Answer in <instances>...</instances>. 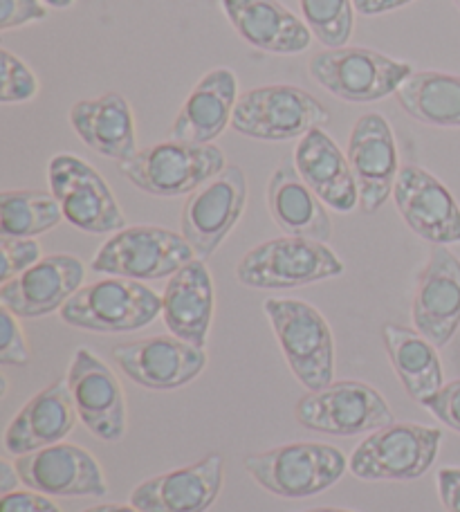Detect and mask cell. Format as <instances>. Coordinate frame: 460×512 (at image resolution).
<instances>
[{"mask_svg": "<svg viewBox=\"0 0 460 512\" xmlns=\"http://www.w3.org/2000/svg\"><path fill=\"white\" fill-rule=\"evenodd\" d=\"M315 84L351 104L380 102L398 93L413 66L371 48H335L317 52L308 63Z\"/></svg>", "mask_w": 460, "mask_h": 512, "instance_id": "7", "label": "cell"}, {"mask_svg": "<svg viewBox=\"0 0 460 512\" xmlns=\"http://www.w3.org/2000/svg\"><path fill=\"white\" fill-rule=\"evenodd\" d=\"M413 328L443 349L460 328V259L447 245H434L418 274L411 306Z\"/></svg>", "mask_w": 460, "mask_h": 512, "instance_id": "16", "label": "cell"}, {"mask_svg": "<svg viewBox=\"0 0 460 512\" xmlns=\"http://www.w3.org/2000/svg\"><path fill=\"white\" fill-rule=\"evenodd\" d=\"M346 158L360 189V209L375 214L393 196L402 169L395 135L384 115L366 113L353 124Z\"/></svg>", "mask_w": 460, "mask_h": 512, "instance_id": "18", "label": "cell"}, {"mask_svg": "<svg viewBox=\"0 0 460 512\" xmlns=\"http://www.w3.org/2000/svg\"><path fill=\"white\" fill-rule=\"evenodd\" d=\"M247 205V178L238 164H227L214 180L189 194L180 230L198 259L214 256L241 221Z\"/></svg>", "mask_w": 460, "mask_h": 512, "instance_id": "12", "label": "cell"}, {"mask_svg": "<svg viewBox=\"0 0 460 512\" xmlns=\"http://www.w3.org/2000/svg\"><path fill=\"white\" fill-rule=\"evenodd\" d=\"M270 216L285 236H299L328 243L333 239V221L324 200L301 178L294 160L283 158L274 169L265 191Z\"/></svg>", "mask_w": 460, "mask_h": 512, "instance_id": "25", "label": "cell"}, {"mask_svg": "<svg viewBox=\"0 0 460 512\" xmlns=\"http://www.w3.org/2000/svg\"><path fill=\"white\" fill-rule=\"evenodd\" d=\"M214 281L207 263L193 259L169 277L162 295V317L169 331L198 349H205L214 319Z\"/></svg>", "mask_w": 460, "mask_h": 512, "instance_id": "26", "label": "cell"}, {"mask_svg": "<svg viewBox=\"0 0 460 512\" xmlns=\"http://www.w3.org/2000/svg\"><path fill=\"white\" fill-rule=\"evenodd\" d=\"M198 259L182 234L167 227L133 225L115 232L97 250L90 270L106 277L133 281H158L173 277L180 268Z\"/></svg>", "mask_w": 460, "mask_h": 512, "instance_id": "8", "label": "cell"}, {"mask_svg": "<svg viewBox=\"0 0 460 512\" xmlns=\"http://www.w3.org/2000/svg\"><path fill=\"white\" fill-rule=\"evenodd\" d=\"M43 3L48 7H54V9H68L75 5V0H43Z\"/></svg>", "mask_w": 460, "mask_h": 512, "instance_id": "42", "label": "cell"}, {"mask_svg": "<svg viewBox=\"0 0 460 512\" xmlns=\"http://www.w3.org/2000/svg\"><path fill=\"white\" fill-rule=\"evenodd\" d=\"M68 387L79 420L104 443H119L126 436V396L117 376L88 349H77L70 362Z\"/></svg>", "mask_w": 460, "mask_h": 512, "instance_id": "14", "label": "cell"}, {"mask_svg": "<svg viewBox=\"0 0 460 512\" xmlns=\"http://www.w3.org/2000/svg\"><path fill=\"white\" fill-rule=\"evenodd\" d=\"M59 313L79 331L133 333L158 319L162 297L142 281L108 277L81 288Z\"/></svg>", "mask_w": 460, "mask_h": 512, "instance_id": "5", "label": "cell"}, {"mask_svg": "<svg viewBox=\"0 0 460 512\" xmlns=\"http://www.w3.org/2000/svg\"><path fill=\"white\" fill-rule=\"evenodd\" d=\"M243 468L270 495L306 499L342 481L348 459L335 445L288 443L245 456Z\"/></svg>", "mask_w": 460, "mask_h": 512, "instance_id": "1", "label": "cell"}, {"mask_svg": "<svg viewBox=\"0 0 460 512\" xmlns=\"http://www.w3.org/2000/svg\"><path fill=\"white\" fill-rule=\"evenodd\" d=\"M41 259V245L36 243V239L0 236V283L12 281Z\"/></svg>", "mask_w": 460, "mask_h": 512, "instance_id": "33", "label": "cell"}, {"mask_svg": "<svg viewBox=\"0 0 460 512\" xmlns=\"http://www.w3.org/2000/svg\"><path fill=\"white\" fill-rule=\"evenodd\" d=\"M395 207L413 234L434 245L460 243V205L434 173L404 164L393 187Z\"/></svg>", "mask_w": 460, "mask_h": 512, "instance_id": "15", "label": "cell"}, {"mask_svg": "<svg viewBox=\"0 0 460 512\" xmlns=\"http://www.w3.org/2000/svg\"><path fill=\"white\" fill-rule=\"evenodd\" d=\"M48 185L59 200L63 218L86 234H115L126 216L101 173L72 153L54 155L48 164Z\"/></svg>", "mask_w": 460, "mask_h": 512, "instance_id": "11", "label": "cell"}, {"mask_svg": "<svg viewBox=\"0 0 460 512\" xmlns=\"http://www.w3.org/2000/svg\"><path fill=\"white\" fill-rule=\"evenodd\" d=\"M344 261L326 243L281 236L256 245L236 268V279L252 290H292L344 274Z\"/></svg>", "mask_w": 460, "mask_h": 512, "instance_id": "4", "label": "cell"}, {"mask_svg": "<svg viewBox=\"0 0 460 512\" xmlns=\"http://www.w3.org/2000/svg\"><path fill=\"white\" fill-rule=\"evenodd\" d=\"M225 481L223 456L211 452L198 463L158 474L131 492L142 512H207L216 504Z\"/></svg>", "mask_w": 460, "mask_h": 512, "instance_id": "20", "label": "cell"}, {"mask_svg": "<svg viewBox=\"0 0 460 512\" xmlns=\"http://www.w3.org/2000/svg\"><path fill=\"white\" fill-rule=\"evenodd\" d=\"M263 313L294 378L308 391L328 387L335 378V337L326 317L299 299H265Z\"/></svg>", "mask_w": 460, "mask_h": 512, "instance_id": "2", "label": "cell"}, {"mask_svg": "<svg viewBox=\"0 0 460 512\" xmlns=\"http://www.w3.org/2000/svg\"><path fill=\"white\" fill-rule=\"evenodd\" d=\"M63 221L59 200L52 191L7 189L0 194V236L36 239Z\"/></svg>", "mask_w": 460, "mask_h": 512, "instance_id": "30", "label": "cell"}, {"mask_svg": "<svg viewBox=\"0 0 460 512\" xmlns=\"http://www.w3.org/2000/svg\"><path fill=\"white\" fill-rule=\"evenodd\" d=\"M303 21L326 50L346 48L355 25L353 0H299Z\"/></svg>", "mask_w": 460, "mask_h": 512, "instance_id": "31", "label": "cell"}, {"mask_svg": "<svg viewBox=\"0 0 460 512\" xmlns=\"http://www.w3.org/2000/svg\"><path fill=\"white\" fill-rule=\"evenodd\" d=\"M0 512H61L48 495L36 490H14L0 499Z\"/></svg>", "mask_w": 460, "mask_h": 512, "instance_id": "37", "label": "cell"}, {"mask_svg": "<svg viewBox=\"0 0 460 512\" xmlns=\"http://www.w3.org/2000/svg\"><path fill=\"white\" fill-rule=\"evenodd\" d=\"M294 418L310 432L328 436L373 434L395 423L386 398L362 380H333L324 389L308 391L294 407Z\"/></svg>", "mask_w": 460, "mask_h": 512, "instance_id": "10", "label": "cell"}, {"mask_svg": "<svg viewBox=\"0 0 460 512\" xmlns=\"http://www.w3.org/2000/svg\"><path fill=\"white\" fill-rule=\"evenodd\" d=\"M238 102V79L229 68H214L191 88L171 124V140L214 144L232 126Z\"/></svg>", "mask_w": 460, "mask_h": 512, "instance_id": "24", "label": "cell"}, {"mask_svg": "<svg viewBox=\"0 0 460 512\" xmlns=\"http://www.w3.org/2000/svg\"><path fill=\"white\" fill-rule=\"evenodd\" d=\"M86 265L72 254H50L0 286V304L18 319L52 315L81 290Z\"/></svg>", "mask_w": 460, "mask_h": 512, "instance_id": "19", "label": "cell"}, {"mask_svg": "<svg viewBox=\"0 0 460 512\" xmlns=\"http://www.w3.org/2000/svg\"><path fill=\"white\" fill-rule=\"evenodd\" d=\"M68 120L79 140L104 158L119 164L137 153L133 108L119 93L81 99L70 108Z\"/></svg>", "mask_w": 460, "mask_h": 512, "instance_id": "27", "label": "cell"}, {"mask_svg": "<svg viewBox=\"0 0 460 512\" xmlns=\"http://www.w3.org/2000/svg\"><path fill=\"white\" fill-rule=\"evenodd\" d=\"M328 122V108L315 95L299 86L270 84L238 97L232 128L259 142H290Z\"/></svg>", "mask_w": 460, "mask_h": 512, "instance_id": "6", "label": "cell"}, {"mask_svg": "<svg viewBox=\"0 0 460 512\" xmlns=\"http://www.w3.org/2000/svg\"><path fill=\"white\" fill-rule=\"evenodd\" d=\"M113 360L126 378L149 391H176L187 387L207 367L205 349H198L176 335L117 344Z\"/></svg>", "mask_w": 460, "mask_h": 512, "instance_id": "13", "label": "cell"}, {"mask_svg": "<svg viewBox=\"0 0 460 512\" xmlns=\"http://www.w3.org/2000/svg\"><path fill=\"white\" fill-rule=\"evenodd\" d=\"M229 25L252 48L270 54H301L312 36L306 21L279 0H220Z\"/></svg>", "mask_w": 460, "mask_h": 512, "instance_id": "22", "label": "cell"}, {"mask_svg": "<svg viewBox=\"0 0 460 512\" xmlns=\"http://www.w3.org/2000/svg\"><path fill=\"white\" fill-rule=\"evenodd\" d=\"M294 164L306 185L339 214H351L360 207V189L351 162L324 128H312L294 149Z\"/></svg>", "mask_w": 460, "mask_h": 512, "instance_id": "23", "label": "cell"}, {"mask_svg": "<svg viewBox=\"0 0 460 512\" xmlns=\"http://www.w3.org/2000/svg\"><path fill=\"white\" fill-rule=\"evenodd\" d=\"M404 113L436 128H460V77L416 70L395 93Z\"/></svg>", "mask_w": 460, "mask_h": 512, "instance_id": "29", "label": "cell"}, {"mask_svg": "<svg viewBox=\"0 0 460 512\" xmlns=\"http://www.w3.org/2000/svg\"><path fill=\"white\" fill-rule=\"evenodd\" d=\"M429 414H434L440 423L460 434V380H452L440 387L434 396L422 402Z\"/></svg>", "mask_w": 460, "mask_h": 512, "instance_id": "35", "label": "cell"}, {"mask_svg": "<svg viewBox=\"0 0 460 512\" xmlns=\"http://www.w3.org/2000/svg\"><path fill=\"white\" fill-rule=\"evenodd\" d=\"M306 512H355V510H346V508H312Z\"/></svg>", "mask_w": 460, "mask_h": 512, "instance_id": "43", "label": "cell"}, {"mask_svg": "<svg viewBox=\"0 0 460 512\" xmlns=\"http://www.w3.org/2000/svg\"><path fill=\"white\" fill-rule=\"evenodd\" d=\"M440 441L438 427L393 423L355 447L348 470L362 481H416L436 463Z\"/></svg>", "mask_w": 460, "mask_h": 512, "instance_id": "9", "label": "cell"}, {"mask_svg": "<svg viewBox=\"0 0 460 512\" xmlns=\"http://www.w3.org/2000/svg\"><path fill=\"white\" fill-rule=\"evenodd\" d=\"M438 497L447 512H460V468L438 470Z\"/></svg>", "mask_w": 460, "mask_h": 512, "instance_id": "38", "label": "cell"}, {"mask_svg": "<svg viewBox=\"0 0 460 512\" xmlns=\"http://www.w3.org/2000/svg\"><path fill=\"white\" fill-rule=\"evenodd\" d=\"M21 483L48 497H106L108 483L99 461L72 443H57L18 456Z\"/></svg>", "mask_w": 460, "mask_h": 512, "instance_id": "17", "label": "cell"}, {"mask_svg": "<svg viewBox=\"0 0 460 512\" xmlns=\"http://www.w3.org/2000/svg\"><path fill=\"white\" fill-rule=\"evenodd\" d=\"M48 18L43 0H0V30H14Z\"/></svg>", "mask_w": 460, "mask_h": 512, "instance_id": "36", "label": "cell"}, {"mask_svg": "<svg viewBox=\"0 0 460 512\" xmlns=\"http://www.w3.org/2000/svg\"><path fill=\"white\" fill-rule=\"evenodd\" d=\"M413 0H353L355 12L360 16H382L411 5Z\"/></svg>", "mask_w": 460, "mask_h": 512, "instance_id": "39", "label": "cell"}, {"mask_svg": "<svg viewBox=\"0 0 460 512\" xmlns=\"http://www.w3.org/2000/svg\"><path fill=\"white\" fill-rule=\"evenodd\" d=\"M39 95V79L23 59L0 50V102L25 104Z\"/></svg>", "mask_w": 460, "mask_h": 512, "instance_id": "32", "label": "cell"}, {"mask_svg": "<svg viewBox=\"0 0 460 512\" xmlns=\"http://www.w3.org/2000/svg\"><path fill=\"white\" fill-rule=\"evenodd\" d=\"M77 407L68 380L45 387L25 402L3 434L9 456H25L43 447L57 445L77 427Z\"/></svg>", "mask_w": 460, "mask_h": 512, "instance_id": "21", "label": "cell"}, {"mask_svg": "<svg viewBox=\"0 0 460 512\" xmlns=\"http://www.w3.org/2000/svg\"><path fill=\"white\" fill-rule=\"evenodd\" d=\"M227 167V158L216 144L169 140L137 151L119 162V171L149 196L178 198L198 191Z\"/></svg>", "mask_w": 460, "mask_h": 512, "instance_id": "3", "label": "cell"}, {"mask_svg": "<svg viewBox=\"0 0 460 512\" xmlns=\"http://www.w3.org/2000/svg\"><path fill=\"white\" fill-rule=\"evenodd\" d=\"M84 512H142V510H137L133 504H128V506H124V504H101V506H95V508H88Z\"/></svg>", "mask_w": 460, "mask_h": 512, "instance_id": "41", "label": "cell"}, {"mask_svg": "<svg viewBox=\"0 0 460 512\" xmlns=\"http://www.w3.org/2000/svg\"><path fill=\"white\" fill-rule=\"evenodd\" d=\"M382 340L395 376L411 400L422 405L443 387V362L438 349L425 335L400 324H384Z\"/></svg>", "mask_w": 460, "mask_h": 512, "instance_id": "28", "label": "cell"}, {"mask_svg": "<svg viewBox=\"0 0 460 512\" xmlns=\"http://www.w3.org/2000/svg\"><path fill=\"white\" fill-rule=\"evenodd\" d=\"M18 470L16 465H12L9 461H0V495H9V492H14L18 488Z\"/></svg>", "mask_w": 460, "mask_h": 512, "instance_id": "40", "label": "cell"}, {"mask_svg": "<svg viewBox=\"0 0 460 512\" xmlns=\"http://www.w3.org/2000/svg\"><path fill=\"white\" fill-rule=\"evenodd\" d=\"M454 3H456V7H458V9H460V0H454Z\"/></svg>", "mask_w": 460, "mask_h": 512, "instance_id": "44", "label": "cell"}, {"mask_svg": "<svg viewBox=\"0 0 460 512\" xmlns=\"http://www.w3.org/2000/svg\"><path fill=\"white\" fill-rule=\"evenodd\" d=\"M30 346L18 317L12 310H0V364L3 367H27L30 364Z\"/></svg>", "mask_w": 460, "mask_h": 512, "instance_id": "34", "label": "cell"}]
</instances>
